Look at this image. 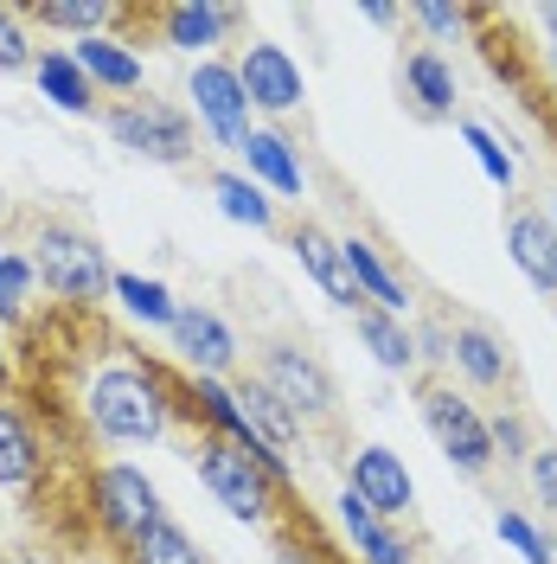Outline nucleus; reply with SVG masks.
I'll list each match as a JSON object with an SVG mask.
<instances>
[{
    "mask_svg": "<svg viewBox=\"0 0 557 564\" xmlns=\"http://www.w3.org/2000/svg\"><path fill=\"white\" fill-rule=\"evenodd\" d=\"M77 411H84V430L103 443H161L179 423L174 366L109 347V359H97L84 391H77Z\"/></svg>",
    "mask_w": 557,
    "mask_h": 564,
    "instance_id": "obj_1",
    "label": "nucleus"
},
{
    "mask_svg": "<svg viewBox=\"0 0 557 564\" xmlns=\"http://www.w3.org/2000/svg\"><path fill=\"white\" fill-rule=\"evenodd\" d=\"M186 462L199 475V488L238 520V527H263V532H282L295 520V462L276 456L270 443H225V436H206L193 430L186 443Z\"/></svg>",
    "mask_w": 557,
    "mask_h": 564,
    "instance_id": "obj_2",
    "label": "nucleus"
},
{
    "mask_svg": "<svg viewBox=\"0 0 557 564\" xmlns=\"http://www.w3.org/2000/svg\"><path fill=\"white\" fill-rule=\"evenodd\" d=\"M417 417L429 430V443L443 449L461 481H488L500 456H493V430H488V411L468 398V391H455L449 379H417Z\"/></svg>",
    "mask_w": 557,
    "mask_h": 564,
    "instance_id": "obj_3",
    "label": "nucleus"
},
{
    "mask_svg": "<svg viewBox=\"0 0 557 564\" xmlns=\"http://www.w3.org/2000/svg\"><path fill=\"white\" fill-rule=\"evenodd\" d=\"M84 520L97 527L103 545L129 552L148 527L167 520V500L148 481V468H135V462H103V468L84 475Z\"/></svg>",
    "mask_w": 557,
    "mask_h": 564,
    "instance_id": "obj_4",
    "label": "nucleus"
},
{
    "mask_svg": "<svg viewBox=\"0 0 557 564\" xmlns=\"http://www.w3.org/2000/svg\"><path fill=\"white\" fill-rule=\"evenodd\" d=\"M33 276L45 282L58 302H77V308L103 302L109 289H116L109 250L97 245L84 225H70V218H45V225H33Z\"/></svg>",
    "mask_w": 557,
    "mask_h": 564,
    "instance_id": "obj_5",
    "label": "nucleus"
},
{
    "mask_svg": "<svg viewBox=\"0 0 557 564\" xmlns=\"http://www.w3.org/2000/svg\"><path fill=\"white\" fill-rule=\"evenodd\" d=\"M103 129L116 148H129L135 161H154V167H193V154H199L193 109L167 104V97H122V104H109Z\"/></svg>",
    "mask_w": 557,
    "mask_h": 564,
    "instance_id": "obj_6",
    "label": "nucleus"
},
{
    "mask_svg": "<svg viewBox=\"0 0 557 564\" xmlns=\"http://www.w3.org/2000/svg\"><path fill=\"white\" fill-rule=\"evenodd\" d=\"M256 379L276 391L302 423H327L334 411H340L334 372H327L320 352H308L302 340H263V347H256Z\"/></svg>",
    "mask_w": 557,
    "mask_h": 564,
    "instance_id": "obj_7",
    "label": "nucleus"
},
{
    "mask_svg": "<svg viewBox=\"0 0 557 564\" xmlns=\"http://www.w3.org/2000/svg\"><path fill=\"white\" fill-rule=\"evenodd\" d=\"M186 104H193V122L211 135V148H244V135L256 129L250 116V97H244V77H238V58H206V65H193L186 77Z\"/></svg>",
    "mask_w": 557,
    "mask_h": 564,
    "instance_id": "obj_8",
    "label": "nucleus"
},
{
    "mask_svg": "<svg viewBox=\"0 0 557 564\" xmlns=\"http://www.w3.org/2000/svg\"><path fill=\"white\" fill-rule=\"evenodd\" d=\"M238 77H244L250 109L270 116V129L288 122V116H302V104H308V70H302V58H295L288 45H276V39L238 45Z\"/></svg>",
    "mask_w": 557,
    "mask_h": 564,
    "instance_id": "obj_9",
    "label": "nucleus"
},
{
    "mask_svg": "<svg viewBox=\"0 0 557 564\" xmlns=\"http://www.w3.org/2000/svg\"><path fill=\"white\" fill-rule=\"evenodd\" d=\"M148 26L161 33L167 52L206 65L218 58V45L244 26V7H218V0H174V7H148Z\"/></svg>",
    "mask_w": 557,
    "mask_h": 564,
    "instance_id": "obj_10",
    "label": "nucleus"
},
{
    "mask_svg": "<svg viewBox=\"0 0 557 564\" xmlns=\"http://www.w3.org/2000/svg\"><path fill=\"white\" fill-rule=\"evenodd\" d=\"M167 340H174V352H179V372H199V379H231L238 359H244L231 321L218 315V308H206V302H179Z\"/></svg>",
    "mask_w": 557,
    "mask_h": 564,
    "instance_id": "obj_11",
    "label": "nucleus"
},
{
    "mask_svg": "<svg viewBox=\"0 0 557 564\" xmlns=\"http://www.w3.org/2000/svg\"><path fill=\"white\" fill-rule=\"evenodd\" d=\"M347 488L379 513L391 527H404L411 513H417V481H411V468L397 449H384V443H352L347 456Z\"/></svg>",
    "mask_w": 557,
    "mask_h": 564,
    "instance_id": "obj_12",
    "label": "nucleus"
},
{
    "mask_svg": "<svg viewBox=\"0 0 557 564\" xmlns=\"http://www.w3.org/2000/svg\"><path fill=\"white\" fill-rule=\"evenodd\" d=\"M500 238H506L513 270H520L538 295H551L557 302V225H551V212L532 206V199H513V206H506V225H500Z\"/></svg>",
    "mask_w": 557,
    "mask_h": 564,
    "instance_id": "obj_13",
    "label": "nucleus"
},
{
    "mask_svg": "<svg viewBox=\"0 0 557 564\" xmlns=\"http://www.w3.org/2000/svg\"><path fill=\"white\" fill-rule=\"evenodd\" d=\"M288 250H295V263L308 270V282L340 308V315H359V308H365V295H359V282H352V270H347V250H340V238H334L327 225H314V218L288 225Z\"/></svg>",
    "mask_w": 557,
    "mask_h": 564,
    "instance_id": "obj_14",
    "label": "nucleus"
},
{
    "mask_svg": "<svg viewBox=\"0 0 557 564\" xmlns=\"http://www.w3.org/2000/svg\"><path fill=\"white\" fill-rule=\"evenodd\" d=\"M334 527H340V539L352 545V558L359 564H417L411 532L391 527V520H379L352 488H340V500H334Z\"/></svg>",
    "mask_w": 557,
    "mask_h": 564,
    "instance_id": "obj_15",
    "label": "nucleus"
},
{
    "mask_svg": "<svg viewBox=\"0 0 557 564\" xmlns=\"http://www.w3.org/2000/svg\"><path fill=\"white\" fill-rule=\"evenodd\" d=\"M244 174L270 193V199H308V167H302V148L282 135V129H250L244 135Z\"/></svg>",
    "mask_w": 557,
    "mask_h": 564,
    "instance_id": "obj_16",
    "label": "nucleus"
},
{
    "mask_svg": "<svg viewBox=\"0 0 557 564\" xmlns=\"http://www.w3.org/2000/svg\"><path fill=\"white\" fill-rule=\"evenodd\" d=\"M340 250H347V270H352V282H359V295H365V308L411 321L417 295H411V282L397 276V263H391L372 238H359V231H347V238H340Z\"/></svg>",
    "mask_w": 557,
    "mask_h": 564,
    "instance_id": "obj_17",
    "label": "nucleus"
},
{
    "mask_svg": "<svg viewBox=\"0 0 557 564\" xmlns=\"http://www.w3.org/2000/svg\"><path fill=\"white\" fill-rule=\"evenodd\" d=\"M449 372L468 391H506L513 386V347L493 334L488 321H455V359Z\"/></svg>",
    "mask_w": 557,
    "mask_h": 564,
    "instance_id": "obj_18",
    "label": "nucleus"
},
{
    "mask_svg": "<svg viewBox=\"0 0 557 564\" xmlns=\"http://www.w3.org/2000/svg\"><path fill=\"white\" fill-rule=\"evenodd\" d=\"M45 443H39L33 417L13 404V398H0V488L7 494H33L45 481Z\"/></svg>",
    "mask_w": 557,
    "mask_h": 564,
    "instance_id": "obj_19",
    "label": "nucleus"
},
{
    "mask_svg": "<svg viewBox=\"0 0 557 564\" xmlns=\"http://www.w3.org/2000/svg\"><path fill=\"white\" fill-rule=\"evenodd\" d=\"M70 52H77L84 77L97 84V97L109 90V97L122 104V97H135L141 84H148V65H141V52L129 45V39H116V33H103V39H77Z\"/></svg>",
    "mask_w": 557,
    "mask_h": 564,
    "instance_id": "obj_20",
    "label": "nucleus"
},
{
    "mask_svg": "<svg viewBox=\"0 0 557 564\" xmlns=\"http://www.w3.org/2000/svg\"><path fill=\"white\" fill-rule=\"evenodd\" d=\"M404 97L417 109L423 122H449L455 116V65L436 52V45H417V52H404Z\"/></svg>",
    "mask_w": 557,
    "mask_h": 564,
    "instance_id": "obj_21",
    "label": "nucleus"
},
{
    "mask_svg": "<svg viewBox=\"0 0 557 564\" xmlns=\"http://www.w3.org/2000/svg\"><path fill=\"white\" fill-rule=\"evenodd\" d=\"M33 84L45 90V104H58L65 116H97V84L84 77L77 52H65V45H39Z\"/></svg>",
    "mask_w": 557,
    "mask_h": 564,
    "instance_id": "obj_22",
    "label": "nucleus"
},
{
    "mask_svg": "<svg viewBox=\"0 0 557 564\" xmlns=\"http://www.w3.org/2000/svg\"><path fill=\"white\" fill-rule=\"evenodd\" d=\"M238 404H244V417H250V430H256V443H270L276 456H295V449L308 443V423L295 417L276 391L263 386V379H238Z\"/></svg>",
    "mask_w": 557,
    "mask_h": 564,
    "instance_id": "obj_23",
    "label": "nucleus"
},
{
    "mask_svg": "<svg viewBox=\"0 0 557 564\" xmlns=\"http://www.w3.org/2000/svg\"><path fill=\"white\" fill-rule=\"evenodd\" d=\"M352 334L365 340V352H372L379 372H391V379H411V372H417V334H411V321L359 308V315H352Z\"/></svg>",
    "mask_w": 557,
    "mask_h": 564,
    "instance_id": "obj_24",
    "label": "nucleus"
},
{
    "mask_svg": "<svg viewBox=\"0 0 557 564\" xmlns=\"http://www.w3.org/2000/svg\"><path fill=\"white\" fill-rule=\"evenodd\" d=\"M20 13L39 20L45 33H77V39H103L109 26L129 20V7H116V0H33V7H20Z\"/></svg>",
    "mask_w": 557,
    "mask_h": 564,
    "instance_id": "obj_25",
    "label": "nucleus"
},
{
    "mask_svg": "<svg viewBox=\"0 0 557 564\" xmlns=\"http://www.w3.org/2000/svg\"><path fill=\"white\" fill-rule=\"evenodd\" d=\"M211 199H218V212H225L231 225H244V231H276L282 225L276 199H270L244 167H218V174H211Z\"/></svg>",
    "mask_w": 557,
    "mask_h": 564,
    "instance_id": "obj_26",
    "label": "nucleus"
},
{
    "mask_svg": "<svg viewBox=\"0 0 557 564\" xmlns=\"http://www.w3.org/2000/svg\"><path fill=\"white\" fill-rule=\"evenodd\" d=\"M122 564H211V558H206V545L179 527V520H161V527H148L135 545L122 552Z\"/></svg>",
    "mask_w": 557,
    "mask_h": 564,
    "instance_id": "obj_27",
    "label": "nucleus"
},
{
    "mask_svg": "<svg viewBox=\"0 0 557 564\" xmlns=\"http://www.w3.org/2000/svg\"><path fill=\"white\" fill-rule=\"evenodd\" d=\"M122 308L135 321H148V327H174V315H179V302H174V289L167 282H154V276H135V270H116V289H109Z\"/></svg>",
    "mask_w": 557,
    "mask_h": 564,
    "instance_id": "obj_28",
    "label": "nucleus"
},
{
    "mask_svg": "<svg viewBox=\"0 0 557 564\" xmlns=\"http://www.w3.org/2000/svg\"><path fill=\"white\" fill-rule=\"evenodd\" d=\"M455 129H461V141H468V154H474V167H481V174H488L493 186L506 193V199H513V193H520V161H513V148H506L500 135H493L488 122H474V116H461Z\"/></svg>",
    "mask_w": 557,
    "mask_h": 564,
    "instance_id": "obj_29",
    "label": "nucleus"
},
{
    "mask_svg": "<svg viewBox=\"0 0 557 564\" xmlns=\"http://www.w3.org/2000/svg\"><path fill=\"white\" fill-rule=\"evenodd\" d=\"M493 532H500V545H513L525 564H557V539L538 527L525 507H506V500H500V507H493Z\"/></svg>",
    "mask_w": 557,
    "mask_h": 564,
    "instance_id": "obj_30",
    "label": "nucleus"
},
{
    "mask_svg": "<svg viewBox=\"0 0 557 564\" xmlns=\"http://www.w3.org/2000/svg\"><path fill=\"white\" fill-rule=\"evenodd\" d=\"M270 564H347V558H340V552L314 532V520H302V513H295V520L276 532V552H270Z\"/></svg>",
    "mask_w": 557,
    "mask_h": 564,
    "instance_id": "obj_31",
    "label": "nucleus"
},
{
    "mask_svg": "<svg viewBox=\"0 0 557 564\" xmlns=\"http://www.w3.org/2000/svg\"><path fill=\"white\" fill-rule=\"evenodd\" d=\"M488 430H493V456H500V468H525V462H532V449H538V443H532V423H525V411H513V404H506V411H493V417H488Z\"/></svg>",
    "mask_w": 557,
    "mask_h": 564,
    "instance_id": "obj_32",
    "label": "nucleus"
},
{
    "mask_svg": "<svg viewBox=\"0 0 557 564\" xmlns=\"http://www.w3.org/2000/svg\"><path fill=\"white\" fill-rule=\"evenodd\" d=\"M411 334H417V372L423 379H443L455 359V327L443 315H423V321H411Z\"/></svg>",
    "mask_w": 557,
    "mask_h": 564,
    "instance_id": "obj_33",
    "label": "nucleus"
},
{
    "mask_svg": "<svg viewBox=\"0 0 557 564\" xmlns=\"http://www.w3.org/2000/svg\"><path fill=\"white\" fill-rule=\"evenodd\" d=\"M33 257L20 250H0V321H26V302H33Z\"/></svg>",
    "mask_w": 557,
    "mask_h": 564,
    "instance_id": "obj_34",
    "label": "nucleus"
},
{
    "mask_svg": "<svg viewBox=\"0 0 557 564\" xmlns=\"http://www.w3.org/2000/svg\"><path fill=\"white\" fill-rule=\"evenodd\" d=\"M411 26H423L429 39H455V33L488 26V13L481 7H449V0H423V7H411Z\"/></svg>",
    "mask_w": 557,
    "mask_h": 564,
    "instance_id": "obj_35",
    "label": "nucleus"
},
{
    "mask_svg": "<svg viewBox=\"0 0 557 564\" xmlns=\"http://www.w3.org/2000/svg\"><path fill=\"white\" fill-rule=\"evenodd\" d=\"M39 45L26 33V13L20 7H0V77H13V70H33Z\"/></svg>",
    "mask_w": 557,
    "mask_h": 564,
    "instance_id": "obj_36",
    "label": "nucleus"
},
{
    "mask_svg": "<svg viewBox=\"0 0 557 564\" xmlns=\"http://www.w3.org/2000/svg\"><path fill=\"white\" fill-rule=\"evenodd\" d=\"M525 488H532V500L557 520V443H538V449H532V462H525Z\"/></svg>",
    "mask_w": 557,
    "mask_h": 564,
    "instance_id": "obj_37",
    "label": "nucleus"
},
{
    "mask_svg": "<svg viewBox=\"0 0 557 564\" xmlns=\"http://www.w3.org/2000/svg\"><path fill=\"white\" fill-rule=\"evenodd\" d=\"M359 20H365V26H379V33H391V26H404L411 13H404V7H384V0H365V7H359Z\"/></svg>",
    "mask_w": 557,
    "mask_h": 564,
    "instance_id": "obj_38",
    "label": "nucleus"
},
{
    "mask_svg": "<svg viewBox=\"0 0 557 564\" xmlns=\"http://www.w3.org/2000/svg\"><path fill=\"white\" fill-rule=\"evenodd\" d=\"M538 26H545V39H551V58H557V7H538Z\"/></svg>",
    "mask_w": 557,
    "mask_h": 564,
    "instance_id": "obj_39",
    "label": "nucleus"
},
{
    "mask_svg": "<svg viewBox=\"0 0 557 564\" xmlns=\"http://www.w3.org/2000/svg\"><path fill=\"white\" fill-rule=\"evenodd\" d=\"M7 386H13V359H7V334H0V398H7Z\"/></svg>",
    "mask_w": 557,
    "mask_h": 564,
    "instance_id": "obj_40",
    "label": "nucleus"
},
{
    "mask_svg": "<svg viewBox=\"0 0 557 564\" xmlns=\"http://www.w3.org/2000/svg\"><path fill=\"white\" fill-rule=\"evenodd\" d=\"M7 564H58V558H52V552H13Z\"/></svg>",
    "mask_w": 557,
    "mask_h": 564,
    "instance_id": "obj_41",
    "label": "nucleus"
},
{
    "mask_svg": "<svg viewBox=\"0 0 557 564\" xmlns=\"http://www.w3.org/2000/svg\"><path fill=\"white\" fill-rule=\"evenodd\" d=\"M13 225V199H7V186H0V231Z\"/></svg>",
    "mask_w": 557,
    "mask_h": 564,
    "instance_id": "obj_42",
    "label": "nucleus"
},
{
    "mask_svg": "<svg viewBox=\"0 0 557 564\" xmlns=\"http://www.w3.org/2000/svg\"><path fill=\"white\" fill-rule=\"evenodd\" d=\"M77 564H122V558H109V552H84Z\"/></svg>",
    "mask_w": 557,
    "mask_h": 564,
    "instance_id": "obj_43",
    "label": "nucleus"
},
{
    "mask_svg": "<svg viewBox=\"0 0 557 564\" xmlns=\"http://www.w3.org/2000/svg\"><path fill=\"white\" fill-rule=\"evenodd\" d=\"M545 212H551V225H557V199H551V206H545Z\"/></svg>",
    "mask_w": 557,
    "mask_h": 564,
    "instance_id": "obj_44",
    "label": "nucleus"
}]
</instances>
